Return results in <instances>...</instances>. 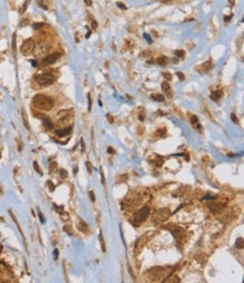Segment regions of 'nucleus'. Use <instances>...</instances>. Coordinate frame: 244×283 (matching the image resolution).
I'll list each match as a JSON object with an SVG mask.
<instances>
[{"instance_id":"473e14b6","label":"nucleus","mask_w":244,"mask_h":283,"mask_svg":"<svg viewBox=\"0 0 244 283\" xmlns=\"http://www.w3.org/2000/svg\"><path fill=\"white\" fill-rule=\"evenodd\" d=\"M89 198H91L92 202H95V194H94V192H93V191H91V192H89Z\"/></svg>"},{"instance_id":"6ab92c4d","label":"nucleus","mask_w":244,"mask_h":283,"mask_svg":"<svg viewBox=\"0 0 244 283\" xmlns=\"http://www.w3.org/2000/svg\"><path fill=\"white\" fill-rule=\"evenodd\" d=\"M56 169H57V163H54V161H53V163H51V164H50L49 170H50V173L52 174V173H54V171H56Z\"/></svg>"},{"instance_id":"ddd939ff","label":"nucleus","mask_w":244,"mask_h":283,"mask_svg":"<svg viewBox=\"0 0 244 283\" xmlns=\"http://www.w3.org/2000/svg\"><path fill=\"white\" fill-rule=\"evenodd\" d=\"M209 208L212 212H218V211H221L223 209V205L221 203H212L209 205Z\"/></svg>"},{"instance_id":"de8ad7c7","label":"nucleus","mask_w":244,"mask_h":283,"mask_svg":"<svg viewBox=\"0 0 244 283\" xmlns=\"http://www.w3.org/2000/svg\"><path fill=\"white\" fill-rule=\"evenodd\" d=\"M228 1H229V5H231L232 7L235 5V0H228Z\"/></svg>"},{"instance_id":"49530a36","label":"nucleus","mask_w":244,"mask_h":283,"mask_svg":"<svg viewBox=\"0 0 244 283\" xmlns=\"http://www.w3.org/2000/svg\"><path fill=\"white\" fill-rule=\"evenodd\" d=\"M68 219V214L67 213H62V220H67Z\"/></svg>"},{"instance_id":"6e6552de","label":"nucleus","mask_w":244,"mask_h":283,"mask_svg":"<svg viewBox=\"0 0 244 283\" xmlns=\"http://www.w3.org/2000/svg\"><path fill=\"white\" fill-rule=\"evenodd\" d=\"M40 119L42 120V122H43V125L45 126L46 129H53V124H52L51 120H50V117L49 116H46V115H40Z\"/></svg>"},{"instance_id":"393cba45","label":"nucleus","mask_w":244,"mask_h":283,"mask_svg":"<svg viewBox=\"0 0 244 283\" xmlns=\"http://www.w3.org/2000/svg\"><path fill=\"white\" fill-rule=\"evenodd\" d=\"M33 166H34V169L39 173V174H41L42 175V171H41L40 167H39V165H37V163H33Z\"/></svg>"},{"instance_id":"2eb2a0df","label":"nucleus","mask_w":244,"mask_h":283,"mask_svg":"<svg viewBox=\"0 0 244 283\" xmlns=\"http://www.w3.org/2000/svg\"><path fill=\"white\" fill-rule=\"evenodd\" d=\"M22 116H23V122H24L25 128H26L27 130H29V120H27V115H26L25 109H23V111H22Z\"/></svg>"},{"instance_id":"c03bdc74","label":"nucleus","mask_w":244,"mask_h":283,"mask_svg":"<svg viewBox=\"0 0 244 283\" xmlns=\"http://www.w3.org/2000/svg\"><path fill=\"white\" fill-rule=\"evenodd\" d=\"M87 6H92V0H84Z\"/></svg>"},{"instance_id":"412c9836","label":"nucleus","mask_w":244,"mask_h":283,"mask_svg":"<svg viewBox=\"0 0 244 283\" xmlns=\"http://www.w3.org/2000/svg\"><path fill=\"white\" fill-rule=\"evenodd\" d=\"M162 74H163V77H164L166 80H171V79H172V74H171L170 72H167V71H164V72H163Z\"/></svg>"},{"instance_id":"a878e982","label":"nucleus","mask_w":244,"mask_h":283,"mask_svg":"<svg viewBox=\"0 0 244 283\" xmlns=\"http://www.w3.org/2000/svg\"><path fill=\"white\" fill-rule=\"evenodd\" d=\"M117 6L119 7V8H121L122 10H125V9H127V6H125V4H122V2H117Z\"/></svg>"},{"instance_id":"7c9ffc66","label":"nucleus","mask_w":244,"mask_h":283,"mask_svg":"<svg viewBox=\"0 0 244 283\" xmlns=\"http://www.w3.org/2000/svg\"><path fill=\"white\" fill-rule=\"evenodd\" d=\"M48 185H49V187H50V191H51V192H53V191H54V188H56V186H54V185L52 184V182H51V181L48 182Z\"/></svg>"},{"instance_id":"4be33fe9","label":"nucleus","mask_w":244,"mask_h":283,"mask_svg":"<svg viewBox=\"0 0 244 283\" xmlns=\"http://www.w3.org/2000/svg\"><path fill=\"white\" fill-rule=\"evenodd\" d=\"M12 51H14V54L16 53V35L15 34L12 37Z\"/></svg>"},{"instance_id":"5701e85b","label":"nucleus","mask_w":244,"mask_h":283,"mask_svg":"<svg viewBox=\"0 0 244 283\" xmlns=\"http://www.w3.org/2000/svg\"><path fill=\"white\" fill-rule=\"evenodd\" d=\"M86 167H87V170H88V173L89 174H92L93 173V167H92V165L89 161H86Z\"/></svg>"},{"instance_id":"37998d69","label":"nucleus","mask_w":244,"mask_h":283,"mask_svg":"<svg viewBox=\"0 0 244 283\" xmlns=\"http://www.w3.org/2000/svg\"><path fill=\"white\" fill-rule=\"evenodd\" d=\"M108 123H113V119H112V116H111L110 114H108Z\"/></svg>"},{"instance_id":"79ce46f5","label":"nucleus","mask_w":244,"mask_h":283,"mask_svg":"<svg viewBox=\"0 0 244 283\" xmlns=\"http://www.w3.org/2000/svg\"><path fill=\"white\" fill-rule=\"evenodd\" d=\"M39 217H40V220H41V222H42V223H44V222H45V220H44V218H43V214H42L41 212H40V213H39Z\"/></svg>"},{"instance_id":"423d86ee","label":"nucleus","mask_w":244,"mask_h":283,"mask_svg":"<svg viewBox=\"0 0 244 283\" xmlns=\"http://www.w3.org/2000/svg\"><path fill=\"white\" fill-rule=\"evenodd\" d=\"M73 114L71 109H66V111H61L60 113L57 115V121L59 123H66L70 120V116Z\"/></svg>"},{"instance_id":"f3484780","label":"nucleus","mask_w":244,"mask_h":283,"mask_svg":"<svg viewBox=\"0 0 244 283\" xmlns=\"http://www.w3.org/2000/svg\"><path fill=\"white\" fill-rule=\"evenodd\" d=\"M100 243H101V247H102V250H103V253H105V250H106V248H105V243H104V240H103V235H102V232L100 233Z\"/></svg>"},{"instance_id":"864d4df0","label":"nucleus","mask_w":244,"mask_h":283,"mask_svg":"<svg viewBox=\"0 0 244 283\" xmlns=\"http://www.w3.org/2000/svg\"><path fill=\"white\" fill-rule=\"evenodd\" d=\"M77 170H78V168H75V169H74V174H76V173H77Z\"/></svg>"},{"instance_id":"09e8293b","label":"nucleus","mask_w":244,"mask_h":283,"mask_svg":"<svg viewBox=\"0 0 244 283\" xmlns=\"http://www.w3.org/2000/svg\"><path fill=\"white\" fill-rule=\"evenodd\" d=\"M101 176H102V183L104 184V183H105V178H104V175H103L102 170H101Z\"/></svg>"},{"instance_id":"f8f14e48","label":"nucleus","mask_w":244,"mask_h":283,"mask_svg":"<svg viewBox=\"0 0 244 283\" xmlns=\"http://www.w3.org/2000/svg\"><path fill=\"white\" fill-rule=\"evenodd\" d=\"M221 95H223L221 90H216V91H212V93H211L210 97H211V99H214L215 102H218L219 98L221 97Z\"/></svg>"},{"instance_id":"8fccbe9b","label":"nucleus","mask_w":244,"mask_h":283,"mask_svg":"<svg viewBox=\"0 0 244 283\" xmlns=\"http://www.w3.org/2000/svg\"><path fill=\"white\" fill-rule=\"evenodd\" d=\"M80 143H81V149H83V151H84V150H85V146H84V141L81 140V141H80Z\"/></svg>"},{"instance_id":"4c0bfd02","label":"nucleus","mask_w":244,"mask_h":283,"mask_svg":"<svg viewBox=\"0 0 244 283\" xmlns=\"http://www.w3.org/2000/svg\"><path fill=\"white\" fill-rule=\"evenodd\" d=\"M92 28L93 29H96L97 28V23L95 20H92Z\"/></svg>"},{"instance_id":"aec40b11","label":"nucleus","mask_w":244,"mask_h":283,"mask_svg":"<svg viewBox=\"0 0 244 283\" xmlns=\"http://www.w3.org/2000/svg\"><path fill=\"white\" fill-rule=\"evenodd\" d=\"M174 54H175L177 58H183L184 54H185V52L183 51V50H176V51L174 52Z\"/></svg>"},{"instance_id":"a18cd8bd","label":"nucleus","mask_w":244,"mask_h":283,"mask_svg":"<svg viewBox=\"0 0 244 283\" xmlns=\"http://www.w3.org/2000/svg\"><path fill=\"white\" fill-rule=\"evenodd\" d=\"M163 165V160H159V161H156V166H158V167H160Z\"/></svg>"},{"instance_id":"39448f33","label":"nucleus","mask_w":244,"mask_h":283,"mask_svg":"<svg viewBox=\"0 0 244 283\" xmlns=\"http://www.w3.org/2000/svg\"><path fill=\"white\" fill-rule=\"evenodd\" d=\"M148 214H149V208L148 206H144L135 214V220L137 222H142V221H145L147 219Z\"/></svg>"},{"instance_id":"603ef678","label":"nucleus","mask_w":244,"mask_h":283,"mask_svg":"<svg viewBox=\"0 0 244 283\" xmlns=\"http://www.w3.org/2000/svg\"><path fill=\"white\" fill-rule=\"evenodd\" d=\"M1 252H2V245L0 244V253H1Z\"/></svg>"},{"instance_id":"0eeeda50","label":"nucleus","mask_w":244,"mask_h":283,"mask_svg":"<svg viewBox=\"0 0 244 283\" xmlns=\"http://www.w3.org/2000/svg\"><path fill=\"white\" fill-rule=\"evenodd\" d=\"M169 217H170V211H169V209H162L156 213L154 220H155V222H163V221L166 220Z\"/></svg>"},{"instance_id":"a19ab883","label":"nucleus","mask_w":244,"mask_h":283,"mask_svg":"<svg viewBox=\"0 0 244 283\" xmlns=\"http://www.w3.org/2000/svg\"><path fill=\"white\" fill-rule=\"evenodd\" d=\"M176 74H177V77L180 78V80L184 79V76H183V74H181V72H176Z\"/></svg>"},{"instance_id":"b1692460","label":"nucleus","mask_w":244,"mask_h":283,"mask_svg":"<svg viewBox=\"0 0 244 283\" xmlns=\"http://www.w3.org/2000/svg\"><path fill=\"white\" fill-rule=\"evenodd\" d=\"M63 230L66 232H68L69 235H73V231H71V227L70 226H64L63 227Z\"/></svg>"},{"instance_id":"72a5a7b5","label":"nucleus","mask_w":244,"mask_h":283,"mask_svg":"<svg viewBox=\"0 0 244 283\" xmlns=\"http://www.w3.org/2000/svg\"><path fill=\"white\" fill-rule=\"evenodd\" d=\"M231 119L233 120V122H235V123H238L237 119H236V116H235V114H234V113L231 114Z\"/></svg>"},{"instance_id":"9b49d317","label":"nucleus","mask_w":244,"mask_h":283,"mask_svg":"<svg viewBox=\"0 0 244 283\" xmlns=\"http://www.w3.org/2000/svg\"><path fill=\"white\" fill-rule=\"evenodd\" d=\"M211 67H212V62H211V60H208V61H206V62L201 66V71H202V72H207V71H209L210 69H211Z\"/></svg>"},{"instance_id":"20e7f679","label":"nucleus","mask_w":244,"mask_h":283,"mask_svg":"<svg viewBox=\"0 0 244 283\" xmlns=\"http://www.w3.org/2000/svg\"><path fill=\"white\" fill-rule=\"evenodd\" d=\"M60 58V53L58 52H54V53H51L49 55H46L43 60H42V66L45 67V66H50V64H53V63L57 62V60Z\"/></svg>"},{"instance_id":"5fc2aeb1","label":"nucleus","mask_w":244,"mask_h":283,"mask_svg":"<svg viewBox=\"0 0 244 283\" xmlns=\"http://www.w3.org/2000/svg\"><path fill=\"white\" fill-rule=\"evenodd\" d=\"M0 158H1V153H0Z\"/></svg>"},{"instance_id":"f704fd0d","label":"nucleus","mask_w":244,"mask_h":283,"mask_svg":"<svg viewBox=\"0 0 244 283\" xmlns=\"http://www.w3.org/2000/svg\"><path fill=\"white\" fill-rule=\"evenodd\" d=\"M139 120H140V121H144V120H145V112H144V111H141V113H139Z\"/></svg>"},{"instance_id":"e433bc0d","label":"nucleus","mask_w":244,"mask_h":283,"mask_svg":"<svg viewBox=\"0 0 244 283\" xmlns=\"http://www.w3.org/2000/svg\"><path fill=\"white\" fill-rule=\"evenodd\" d=\"M144 36H145V39L147 40V42H149V43H152V42H153V40L150 39V36H149L148 34H144Z\"/></svg>"},{"instance_id":"c85d7f7f","label":"nucleus","mask_w":244,"mask_h":283,"mask_svg":"<svg viewBox=\"0 0 244 283\" xmlns=\"http://www.w3.org/2000/svg\"><path fill=\"white\" fill-rule=\"evenodd\" d=\"M87 97H88V111H91V109H92V98H91V94H88V95H87Z\"/></svg>"},{"instance_id":"bb28decb","label":"nucleus","mask_w":244,"mask_h":283,"mask_svg":"<svg viewBox=\"0 0 244 283\" xmlns=\"http://www.w3.org/2000/svg\"><path fill=\"white\" fill-rule=\"evenodd\" d=\"M67 175H68V173H67V170H66V169H61V170H60V176H61L62 178L67 177Z\"/></svg>"},{"instance_id":"a211bd4d","label":"nucleus","mask_w":244,"mask_h":283,"mask_svg":"<svg viewBox=\"0 0 244 283\" xmlns=\"http://www.w3.org/2000/svg\"><path fill=\"white\" fill-rule=\"evenodd\" d=\"M236 248H243V238H237L236 240V245H235Z\"/></svg>"},{"instance_id":"4468645a","label":"nucleus","mask_w":244,"mask_h":283,"mask_svg":"<svg viewBox=\"0 0 244 283\" xmlns=\"http://www.w3.org/2000/svg\"><path fill=\"white\" fill-rule=\"evenodd\" d=\"M167 62H169V58L167 57L162 55V57L157 58V63H158L159 66H165V64H167Z\"/></svg>"},{"instance_id":"f03ea898","label":"nucleus","mask_w":244,"mask_h":283,"mask_svg":"<svg viewBox=\"0 0 244 283\" xmlns=\"http://www.w3.org/2000/svg\"><path fill=\"white\" fill-rule=\"evenodd\" d=\"M35 80H36V82L40 86H42V87H48V86L52 85V84L54 82L56 78H54V76L52 74H42L36 76Z\"/></svg>"},{"instance_id":"ea45409f","label":"nucleus","mask_w":244,"mask_h":283,"mask_svg":"<svg viewBox=\"0 0 244 283\" xmlns=\"http://www.w3.org/2000/svg\"><path fill=\"white\" fill-rule=\"evenodd\" d=\"M108 152L110 153V155H113V153L115 152V151H114V149H113L112 147H108Z\"/></svg>"},{"instance_id":"58836bf2","label":"nucleus","mask_w":244,"mask_h":283,"mask_svg":"<svg viewBox=\"0 0 244 283\" xmlns=\"http://www.w3.org/2000/svg\"><path fill=\"white\" fill-rule=\"evenodd\" d=\"M58 254H59L58 249H54V250H53V257H54V260H58Z\"/></svg>"},{"instance_id":"9d476101","label":"nucleus","mask_w":244,"mask_h":283,"mask_svg":"<svg viewBox=\"0 0 244 283\" xmlns=\"http://www.w3.org/2000/svg\"><path fill=\"white\" fill-rule=\"evenodd\" d=\"M162 89H163V91H164L165 94L167 95L169 97H172V90H171V86L169 85V82L167 81H164L163 84H162Z\"/></svg>"},{"instance_id":"cd10ccee","label":"nucleus","mask_w":244,"mask_h":283,"mask_svg":"<svg viewBox=\"0 0 244 283\" xmlns=\"http://www.w3.org/2000/svg\"><path fill=\"white\" fill-rule=\"evenodd\" d=\"M43 25H44L43 23H35V24H33V27H34L35 29H39V28H41Z\"/></svg>"},{"instance_id":"c756f323","label":"nucleus","mask_w":244,"mask_h":283,"mask_svg":"<svg viewBox=\"0 0 244 283\" xmlns=\"http://www.w3.org/2000/svg\"><path fill=\"white\" fill-rule=\"evenodd\" d=\"M191 123H192V124H197V123H198V117H197L196 115H193L192 117H191Z\"/></svg>"},{"instance_id":"c9c22d12","label":"nucleus","mask_w":244,"mask_h":283,"mask_svg":"<svg viewBox=\"0 0 244 283\" xmlns=\"http://www.w3.org/2000/svg\"><path fill=\"white\" fill-rule=\"evenodd\" d=\"M204 200H215V196H214V195H209V194H208V195H206V196H204Z\"/></svg>"},{"instance_id":"1a4fd4ad","label":"nucleus","mask_w":244,"mask_h":283,"mask_svg":"<svg viewBox=\"0 0 244 283\" xmlns=\"http://www.w3.org/2000/svg\"><path fill=\"white\" fill-rule=\"evenodd\" d=\"M71 131V126H69L67 129H61V130H57L56 131V134L59 138H63V136H67Z\"/></svg>"},{"instance_id":"f257e3e1","label":"nucleus","mask_w":244,"mask_h":283,"mask_svg":"<svg viewBox=\"0 0 244 283\" xmlns=\"http://www.w3.org/2000/svg\"><path fill=\"white\" fill-rule=\"evenodd\" d=\"M33 105L41 111H51L54 106V101L51 97L39 94L33 98Z\"/></svg>"},{"instance_id":"7ed1b4c3","label":"nucleus","mask_w":244,"mask_h":283,"mask_svg":"<svg viewBox=\"0 0 244 283\" xmlns=\"http://www.w3.org/2000/svg\"><path fill=\"white\" fill-rule=\"evenodd\" d=\"M35 46H36V44H35L34 40L27 39V40L24 41L22 46H21V52H22L23 55H29L35 50Z\"/></svg>"},{"instance_id":"2f4dec72","label":"nucleus","mask_w":244,"mask_h":283,"mask_svg":"<svg viewBox=\"0 0 244 283\" xmlns=\"http://www.w3.org/2000/svg\"><path fill=\"white\" fill-rule=\"evenodd\" d=\"M27 5H29V0H26V1H25L24 6L22 7V9H21V12H24L25 10H26V7H27Z\"/></svg>"},{"instance_id":"dca6fc26","label":"nucleus","mask_w":244,"mask_h":283,"mask_svg":"<svg viewBox=\"0 0 244 283\" xmlns=\"http://www.w3.org/2000/svg\"><path fill=\"white\" fill-rule=\"evenodd\" d=\"M152 98H153L154 101H156V102H164L165 97L162 95V94H153L152 95Z\"/></svg>"},{"instance_id":"3c124183","label":"nucleus","mask_w":244,"mask_h":283,"mask_svg":"<svg viewBox=\"0 0 244 283\" xmlns=\"http://www.w3.org/2000/svg\"><path fill=\"white\" fill-rule=\"evenodd\" d=\"M231 18H232V16H226V17H225V22H228Z\"/></svg>"}]
</instances>
